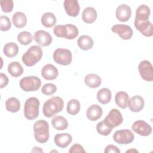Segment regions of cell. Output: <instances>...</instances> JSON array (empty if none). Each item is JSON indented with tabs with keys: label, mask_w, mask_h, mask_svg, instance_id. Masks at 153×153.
<instances>
[{
	"label": "cell",
	"mask_w": 153,
	"mask_h": 153,
	"mask_svg": "<svg viewBox=\"0 0 153 153\" xmlns=\"http://www.w3.org/2000/svg\"><path fill=\"white\" fill-rule=\"evenodd\" d=\"M42 57V50L39 45H32L22 56V62L27 66L36 65Z\"/></svg>",
	"instance_id": "3957f363"
},
{
	"label": "cell",
	"mask_w": 153,
	"mask_h": 153,
	"mask_svg": "<svg viewBox=\"0 0 153 153\" xmlns=\"http://www.w3.org/2000/svg\"><path fill=\"white\" fill-rule=\"evenodd\" d=\"M102 108L97 104H93L89 106L86 112L87 118L91 121L99 120L102 117Z\"/></svg>",
	"instance_id": "ffe728a7"
},
{
	"label": "cell",
	"mask_w": 153,
	"mask_h": 153,
	"mask_svg": "<svg viewBox=\"0 0 153 153\" xmlns=\"http://www.w3.org/2000/svg\"><path fill=\"white\" fill-rule=\"evenodd\" d=\"M57 90V87L53 83L45 84L41 88V92L45 95L50 96L54 94Z\"/></svg>",
	"instance_id": "e575fe53"
},
{
	"label": "cell",
	"mask_w": 153,
	"mask_h": 153,
	"mask_svg": "<svg viewBox=\"0 0 153 153\" xmlns=\"http://www.w3.org/2000/svg\"><path fill=\"white\" fill-rule=\"evenodd\" d=\"M111 30L119 35V36L124 40H128L133 36V30L131 27L127 25L118 24L112 26Z\"/></svg>",
	"instance_id": "7c38bea8"
},
{
	"label": "cell",
	"mask_w": 153,
	"mask_h": 153,
	"mask_svg": "<svg viewBox=\"0 0 153 153\" xmlns=\"http://www.w3.org/2000/svg\"><path fill=\"white\" fill-rule=\"evenodd\" d=\"M138 70L140 76L146 81L153 80V69L151 63L148 60H142L138 66Z\"/></svg>",
	"instance_id": "8fae6325"
},
{
	"label": "cell",
	"mask_w": 153,
	"mask_h": 153,
	"mask_svg": "<svg viewBox=\"0 0 153 153\" xmlns=\"http://www.w3.org/2000/svg\"><path fill=\"white\" fill-rule=\"evenodd\" d=\"M53 127L57 130H64L68 127V122L63 116L57 115L51 120Z\"/></svg>",
	"instance_id": "83f0119b"
},
{
	"label": "cell",
	"mask_w": 153,
	"mask_h": 153,
	"mask_svg": "<svg viewBox=\"0 0 153 153\" xmlns=\"http://www.w3.org/2000/svg\"><path fill=\"white\" fill-rule=\"evenodd\" d=\"M111 91L108 88H102L97 93V99L102 104L108 103L111 101Z\"/></svg>",
	"instance_id": "4316f807"
},
{
	"label": "cell",
	"mask_w": 153,
	"mask_h": 153,
	"mask_svg": "<svg viewBox=\"0 0 153 153\" xmlns=\"http://www.w3.org/2000/svg\"><path fill=\"white\" fill-rule=\"evenodd\" d=\"M134 139L133 133L128 129L119 130L113 134L114 140L120 145H127L131 143Z\"/></svg>",
	"instance_id": "30bf717a"
},
{
	"label": "cell",
	"mask_w": 153,
	"mask_h": 153,
	"mask_svg": "<svg viewBox=\"0 0 153 153\" xmlns=\"http://www.w3.org/2000/svg\"><path fill=\"white\" fill-rule=\"evenodd\" d=\"M53 32L56 36L68 39H75L79 33L77 27L72 24L56 25L53 29Z\"/></svg>",
	"instance_id": "5b68a950"
},
{
	"label": "cell",
	"mask_w": 153,
	"mask_h": 153,
	"mask_svg": "<svg viewBox=\"0 0 153 153\" xmlns=\"http://www.w3.org/2000/svg\"><path fill=\"white\" fill-rule=\"evenodd\" d=\"M12 22L16 27L22 28L27 23V18L25 14L23 12L17 11L13 15Z\"/></svg>",
	"instance_id": "d4e9b609"
},
{
	"label": "cell",
	"mask_w": 153,
	"mask_h": 153,
	"mask_svg": "<svg viewBox=\"0 0 153 153\" xmlns=\"http://www.w3.org/2000/svg\"><path fill=\"white\" fill-rule=\"evenodd\" d=\"M4 54L8 57L11 58L17 56L19 52L18 45L13 42L7 43L3 48Z\"/></svg>",
	"instance_id": "f546056e"
},
{
	"label": "cell",
	"mask_w": 153,
	"mask_h": 153,
	"mask_svg": "<svg viewBox=\"0 0 153 153\" xmlns=\"http://www.w3.org/2000/svg\"><path fill=\"white\" fill-rule=\"evenodd\" d=\"M1 9L4 13H10L14 7V3L12 0H2L0 2Z\"/></svg>",
	"instance_id": "8d00e7d4"
},
{
	"label": "cell",
	"mask_w": 153,
	"mask_h": 153,
	"mask_svg": "<svg viewBox=\"0 0 153 153\" xmlns=\"http://www.w3.org/2000/svg\"><path fill=\"white\" fill-rule=\"evenodd\" d=\"M81 105L77 99H71L70 100L66 107V111L67 112L72 115H76L80 111Z\"/></svg>",
	"instance_id": "1f68e13d"
},
{
	"label": "cell",
	"mask_w": 153,
	"mask_h": 153,
	"mask_svg": "<svg viewBox=\"0 0 153 153\" xmlns=\"http://www.w3.org/2000/svg\"><path fill=\"white\" fill-rule=\"evenodd\" d=\"M11 27V23L10 19L6 16L0 17V30L1 31H7Z\"/></svg>",
	"instance_id": "d590c367"
},
{
	"label": "cell",
	"mask_w": 153,
	"mask_h": 153,
	"mask_svg": "<svg viewBox=\"0 0 153 153\" xmlns=\"http://www.w3.org/2000/svg\"><path fill=\"white\" fill-rule=\"evenodd\" d=\"M64 107L63 100L59 96L50 98L44 103L42 112L47 118H51L56 114L61 112Z\"/></svg>",
	"instance_id": "7a4b0ae2"
},
{
	"label": "cell",
	"mask_w": 153,
	"mask_h": 153,
	"mask_svg": "<svg viewBox=\"0 0 153 153\" xmlns=\"http://www.w3.org/2000/svg\"><path fill=\"white\" fill-rule=\"evenodd\" d=\"M105 124L109 127L113 128L120 126L123 121V115L121 112L115 108L112 109L104 118Z\"/></svg>",
	"instance_id": "9c48e42d"
},
{
	"label": "cell",
	"mask_w": 153,
	"mask_h": 153,
	"mask_svg": "<svg viewBox=\"0 0 153 153\" xmlns=\"http://www.w3.org/2000/svg\"><path fill=\"white\" fill-rule=\"evenodd\" d=\"M97 14L96 10L91 7H86L82 13V19L86 23H92L97 19Z\"/></svg>",
	"instance_id": "44dd1931"
},
{
	"label": "cell",
	"mask_w": 153,
	"mask_h": 153,
	"mask_svg": "<svg viewBox=\"0 0 153 153\" xmlns=\"http://www.w3.org/2000/svg\"><path fill=\"white\" fill-rule=\"evenodd\" d=\"M96 130L99 134L103 136H108L112 131V128L108 127L103 121L99 122L97 124Z\"/></svg>",
	"instance_id": "836d02e7"
},
{
	"label": "cell",
	"mask_w": 153,
	"mask_h": 153,
	"mask_svg": "<svg viewBox=\"0 0 153 153\" xmlns=\"http://www.w3.org/2000/svg\"><path fill=\"white\" fill-rule=\"evenodd\" d=\"M59 75L57 68L52 64L45 65L41 69L42 76L47 80L55 79Z\"/></svg>",
	"instance_id": "ac0fdd59"
},
{
	"label": "cell",
	"mask_w": 153,
	"mask_h": 153,
	"mask_svg": "<svg viewBox=\"0 0 153 153\" xmlns=\"http://www.w3.org/2000/svg\"><path fill=\"white\" fill-rule=\"evenodd\" d=\"M41 23L46 27H51L56 23V17L55 15L50 12L44 13L41 19Z\"/></svg>",
	"instance_id": "4dcf8cb0"
},
{
	"label": "cell",
	"mask_w": 153,
	"mask_h": 153,
	"mask_svg": "<svg viewBox=\"0 0 153 153\" xmlns=\"http://www.w3.org/2000/svg\"><path fill=\"white\" fill-rule=\"evenodd\" d=\"M131 129L137 134L142 136H149L152 132L151 126L143 120H137L131 126Z\"/></svg>",
	"instance_id": "4fadbf2b"
},
{
	"label": "cell",
	"mask_w": 153,
	"mask_h": 153,
	"mask_svg": "<svg viewBox=\"0 0 153 153\" xmlns=\"http://www.w3.org/2000/svg\"><path fill=\"white\" fill-rule=\"evenodd\" d=\"M63 6L68 16L76 17L79 14L80 6L77 0H65Z\"/></svg>",
	"instance_id": "9a60e30c"
},
{
	"label": "cell",
	"mask_w": 153,
	"mask_h": 153,
	"mask_svg": "<svg viewBox=\"0 0 153 153\" xmlns=\"http://www.w3.org/2000/svg\"><path fill=\"white\" fill-rule=\"evenodd\" d=\"M150 14V8L145 4L140 5L136 9L134 22L136 29L147 37L152 36L153 35L152 24L149 20Z\"/></svg>",
	"instance_id": "6da1fadb"
},
{
	"label": "cell",
	"mask_w": 153,
	"mask_h": 153,
	"mask_svg": "<svg viewBox=\"0 0 153 153\" xmlns=\"http://www.w3.org/2000/svg\"><path fill=\"white\" fill-rule=\"evenodd\" d=\"M8 73L13 77H19L23 73V68L22 65L17 62H12L8 64L7 67Z\"/></svg>",
	"instance_id": "cb8c5ba5"
},
{
	"label": "cell",
	"mask_w": 153,
	"mask_h": 153,
	"mask_svg": "<svg viewBox=\"0 0 153 153\" xmlns=\"http://www.w3.org/2000/svg\"><path fill=\"white\" fill-rule=\"evenodd\" d=\"M129 97L128 94L125 91H118L115 96V102L118 106L124 109L127 108Z\"/></svg>",
	"instance_id": "484cf974"
},
{
	"label": "cell",
	"mask_w": 153,
	"mask_h": 153,
	"mask_svg": "<svg viewBox=\"0 0 153 153\" xmlns=\"http://www.w3.org/2000/svg\"><path fill=\"white\" fill-rule=\"evenodd\" d=\"M32 152H42V149H41V148L35 146V147H33V149H32Z\"/></svg>",
	"instance_id": "60d3db41"
},
{
	"label": "cell",
	"mask_w": 153,
	"mask_h": 153,
	"mask_svg": "<svg viewBox=\"0 0 153 153\" xmlns=\"http://www.w3.org/2000/svg\"><path fill=\"white\" fill-rule=\"evenodd\" d=\"M32 34L27 31L21 32L17 35V40L22 45H27L32 42Z\"/></svg>",
	"instance_id": "d6a6232c"
},
{
	"label": "cell",
	"mask_w": 153,
	"mask_h": 153,
	"mask_svg": "<svg viewBox=\"0 0 153 153\" xmlns=\"http://www.w3.org/2000/svg\"><path fill=\"white\" fill-rule=\"evenodd\" d=\"M54 140L55 144L57 146L65 148L71 143L72 137L71 135L68 133H57L54 136Z\"/></svg>",
	"instance_id": "d6986e66"
},
{
	"label": "cell",
	"mask_w": 153,
	"mask_h": 153,
	"mask_svg": "<svg viewBox=\"0 0 153 153\" xmlns=\"http://www.w3.org/2000/svg\"><path fill=\"white\" fill-rule=\"evenodd\" d=\"M121 151L120 149L114 145H108L105 149L104 152L105 153H111V152H114V153H120Z\"/></svg>",
	"instance_id": "f35d334b"
},
{
	"label": "cell",
	"mask_w": 153,
	"mask_h": 153,
	"mask_svg": "<svg viewBox=\"0 0 153 153\" xmlns=\"http://www.w3.org/2000/svg\"><path fill=\"white\" fill-rule=\"evenodd\" d=\"M41 85V81L36 76H29L22 78L20 81V86L25 91H35Z\"/></svg>",
	"instance_id": "52a82bcc"
},
{
	"label": "cell",
	"mask_w": 153,
	"mask_h": 153,
	"mask_svg": "<svg viewBox=\"0 0 153 153\" xmlns=\"http://www.w3.org/2000/svg\"><path fill=\"white\" fill-rule=\"evenodd\" d=\"M8 78L7 76L4 74V73H1L0 74V88H2L7 85L8 84Z\"/></svg>",
	"instance_id": "ab89813d"
},
{
	"label": "cell",
	"mask_w": 153,
	"mask_h": 153,
	"mask_svg": "<svg viewBox=\"0 0 153 153\" xmlns=\"http://www.w3.org/2000/svg\"><path fill=\"white\" fill-rule=\"evenodd\" d=\"M115 15L117 19L120 22H127L131 15V8L126 4L120 5L116 10Z\"/></svg>",
	"instance_id": "2e32d148"
},
{
	"label": "cell",
	"mask_w": 153,
	"mask_h": 153,
	"mask_svg": "<svg viewBox=\"0 0 153 153\" xmlns=\"http://www.w3.org/2000/svg\"><path fill=\"white\" fill-rule=\"evenodd\" d=\"M69 153H76V152L85 153V151L84 150L82 145L78 143H75L70 148L69 150Z\"/></svg>",
	"instance_id": "74e56055"
},
{
	"label": "cell",
	"mask_w": 153,
	"mask_h": 153,
	"mask_svg": "<svg viewBox=\"0 0 153 153\" xmlns=\"http://www.w3.org/2000/svg\"><path fill=\"white\" fill-rule=\"evenodd\" d=\"M39 100L35 97L28 98L24 105V115L29 120L36 119L39 115Z\"/></svg>",
	"instance_id": "8992f818"
},
{
	"label": "cell",
	"mask_w": 153,
	"mask_h": 153,
	"mask_svg": "<svg viewBox=\"0 0 153 153\" xmlns=\"http://www.w3.org/2000/svg\"><path fill=\"white\" fill-rule=\"evenodd\" d=\"M20 106L19 100L14 97L8 98L5 102V108L7 111L12 113L17 112L20 110Z\"/></svg>",
	"instance_id": "f1b7e54d"
},
{
	"label": "cell",
	"mask_w": 153,
	"mask_h": 153,
	"mask_svg": "<svg viewBox=\"0 0 153 153\" xmlns=\"http://www.w3.org/2000/svg\"><path fill=\"white\" fill-rule=\"evenodd\" d=\"M137 152L138 151L137 150H136V149H130V150H128V151H126V152Z\"/></svg>",
	"instance_id": "b9f144b4"
},
{
	"label": "cell",
	"mask_w": 153,
	"mask_h": 153,
	"mask_svg": "<svg viewBox=\"0 0 153 153\" xmlns=\"http://www.w3.org/2000/svg\"><path fill=\"white\" fill-rule=\"evenodd\" d=\"M78 45L82 50H90L94 45L93 39L88 35H83L80 36L77 40Z\"/></svg>",
	"instance_id": "603a6c76"
},
{
	"label": "cell",
	"mask_w": 153,
	"mask_h": 153,
	"mask_svg": "<svg viewBox=\"0 0 153 153\" xmlns=\"http://www.w3.org/2000/svg\"><path fill=\"white\" fill-rule=\"evenodd\" d=\"M144 105L145 101L143 98L140 96L135 95L129 99L127 106L131 111L138 112L143 108Z\"/></svg>",
	"instance_id": "e0dca14e"
},
{
	"label": "cell",
	"mask_w": 153,
	"mask_h": 153,
	"mask_svg": "<svg viewBox=\"0 0 153 153\" xmlns=\"http://www.w3.org/2000/svg\"><path fill=\"white\" fill-rule=\"evenodd\" d=\"M33 39L35 42L43 47L50 45L52 42V37L48 32L43 30H39L35 33Z\"/></svg>",
	"instance_id": "5bb4252c"
},
{
	"label": "cell",
	"mask_w": 153,
	"mask_h": 153,
	"mask_svg": "<svg viewBox=\"0 0 153 153\" xmlns=\"http://www.w3.org/2000/svg\"><path fill=\"white\" fill-rule=\"evenodd\" d=\"M84 82L90 88H95L100 85L102 79L100 77L95 74H89L84 78Z\"/></svg>",
	"instance_id": "7402d4cb"
},
{
	"label": "cell",
	"mask_w": 153,
	"mask_h": 153,
	"mask_svg": "<svg viewBox=\"0 0 153 153\" xmlns=\"http://www.w3.org/2000/svg\"><path fill=\"white\" fill-rule=\"evenodd\" d=\"M34 137L36 142L44 143L49 139V125L48 123L43 120L36 121L33 124Z\"/></svg>",
	"instance_id": "277c9868"
},
{
	"label": "cell",
	"mask_w": 153,
	"mask_h": 153,
	"mask_svg": "<svg viewBox=\"0 0 153 153\" xmlns=\"http://www.w3.org/2000/svg\"><path fill=\"white\" fill-rule=\"evenodd\" d=\"M53 57L56 63L64 66L70 65L72 60L71 51L66 48H57L54 51Z\"/></svg>",
	"instance_id": "ba28073f"
}]
</instances>
